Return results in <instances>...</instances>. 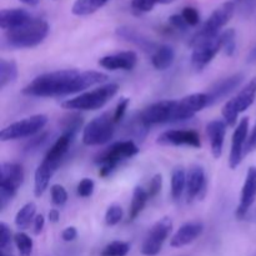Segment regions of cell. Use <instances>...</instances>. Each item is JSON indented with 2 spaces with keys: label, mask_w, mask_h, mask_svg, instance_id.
I'll list each match as a JSON object with an SVG mask.
<instances>
[{
  "label": "cell",
  "mask_w": 256,
  "mask_h": 256,
  "mask_svg": "<svg viewBox=\"0 0 256 256\" xmlns=\"http://www.w3.org/2000/svg\"><path fill=\"white\" fill-rule=\"evenodd\" d=\"M226 122L224 120H212L206 125V135L209 138L212 154L215 159H219L222 154L225 134H226Z\"/></svg>",
  "instance_id": "obj_21"
},
{
  "label": "cell",
  "mask_w": 256,
  "mask_h": 256,
  "mask_svg": "<svg viewBox=\"0 0 256 256\" xmlns=\"http://www.w3.org/2000/svg\"><path fill=\"white\" fill-rule=\"evenodd\" d=\"M204 232V225L199 222H190L182 225L170 240L172 248H182L194 242Z\"/></svg>",
  "instance_id": "obj_20"
},
{
  "label": "cell",
  "mask_w": 256,
  "mask_h": 256,
  "mask_svg": "<svg viewBox=\"0 0 256 256\" xmlns=\"http://www.w3.org/2000/svg\"><path fill=\"white\" fill-rule=\"evenodd\" d=\"M209 106V95L206 92H195L176 100L174 109V122L192 119L195 114Z\"/></svg>",
  "instance_id": "obj_11"
},
{
  "label": "cell",
  "mask_w": 256,
  "mask_h": 256,
  "mask_svg": "<svg viewBox=\"0 0 256 256\" xmlns=\"http://www.w3.org/2000/svg\"><path fill=\"white\" fill-rule=\"evenodd\" d=\"M235 12V4L232 2H225L220 6H218L212 12L206 22L202 25L199 30L194 34L190 40V46L194 48L195 45L205 42V40L216 38L222 34V29L230 22Z\"/></svg>",
  "instance_id": "obj_3"
},
{
  "label": "cell",
  "mask_w": 256,
  "mask_h": 256,
  "mask_svg": "<svg viewBox=\"0 0 256 256\" xmlns=\"http://www.w3.org/2000/svg\"><path fill=\"white\" fill-rule=\"evenodd\" d=\"M118 90H119L118 84L102 85V86L92 90V92H86L84 94H80L79 96L68 99L66 102H62V106L64 109L75 110V112L102 109L112 98L115 96Z\"/></svg>",
  "instance_id": "obj_4"
},
{
  "label": "cell",
  "mask_w": 256,
  "mask_h": 256,
  "mask_svg": "<svg viewBox=\"0 0 256 256\" xmlns=\"http://www.w3.org/2000/svg\"><path fill=\"white\" fill-rule=\"evenodd\" d=\"M72 140H74V136L62 132V134L55 140V142L52 145V148L48 150L46 155H45V159L52 160V162H62L65 154H66L68 150H69V146L70 144H72Z\"/></svg>",
  "instance_id": "obj_25"
},
{
  "label": "cell",
  "mask_w": 256,
  "mask_h": 256,
  "mask_svg": "<svg viewBox=\"0 0 256 256\" xmlns=\"http://www.w3.org/2000/svg\"><path fill=\"white\" fill-rule=\"evenodd\" d=\"M50 192H52V200L56 206H62L65 202H68V192L62 185H52L50 188Z\"/></svg>",
  "instance_id": "obj_38"
},
{
  "label": "cell",
  "mask_w": 256,
  "mask_h": 256,
  "mask_svg": "<svg viewBox=\"0 0 256 256\" xmlns=\"http://www.w3.org/2000/svg\"><path fill=\"white\" fill-rule=\"evenodd\" d=\"M12 242V232L5 222H0V250H6Z\"/></svg>",
  "instance_id": "obj_44"
},
{
  "label": "cell",
  "mask_w": 256,
  "mask_h": 256,
  "mask_svg": "<svg viewBox=\"0 0 256 256\" xmlns=\"http://www.w3.org/2000/svg\"><path fill=\"white\" fill-rule=\"evenodd\" d=\"M186 190V172L184 168L176 166L172 172V196L174 200H179L182 192Z\"/></svg>",
  "instance_id": "obj_29"
},
{
  "label": "cell",
  "mask_w": 256,
  "mask_h": 256,
  "mask_svg": "<svg viewBox=\"0 0 256 256\" xmlns=\"http://www.w3.org/2000/svg\"><path fill=\"white\" fill-rule=\"evenodd\" d=\"M248 132H249V119L244 118L240 120L239 125L235 129L232 135V150H230L229 156V166L230 169H236L242 162V156L245 155V148L248 142Z\"/></svg>",
  "instance_id": "obj_13"
},
{
  "label": "cell",
  "mask_w": 256,
  "mask_h": 256,
  "mask_svg": "<svg viewBox=\"0 0 256 256\" xmlns=\"http://www.w3.org/2000/svg\"><path fill=\"white\" fill-rule=\"evenodd\" d=\"M49 132H44V134H42L40 136H36L35 139H32V142L28 144L26 146V150H38L39 148H42V145H45L48 142V140H49Z\"/></svg>",
  "instance_id": "obj_46"
},
{
  "label": "cell",
  "mask_w": 256,
  "mask_h": 256,
  "mask_svg": "<svg viewBox=\"0 0 256 256\" xmlns=\"http://www.w3.org/2000/svg\"><path fill=\"white\" fill-rule=\"evenodd\" d=\"M82 122H84V120H82V115L78 114V112H72V114L62 118V122H60V126H62V132L75 138L78 132L82 129Z\"/></svg>",
  "instance_id": "obj_32"
},
{
  "label": "cell",
  "mask_w": 256,
  "mask_h": 256,
  "mask_svg": "<svg viewBox=\"0 0 256 256\" xmlns=\"http://www.w3.org/2000/svg\"><path fill=\"white\" fill-rule=\"evenodd\" d=\"M130 104V99L129 98H122L120 99V102H118L116 108L114 110V114H112V119H114L115 124L120 122L122 120V118L125 116V112H126L128 106Z\"/></svg>",
  "instance_id": "obj_43"
},
{
  "label": "cell",
  "mask_w": 256,
  "mask_h": 256,
  "mask_svg": "<svg viewBox=\"0 0 256 256\" xmlns=\"http://www.w3.org/2000/svg\"><path fill=\"white\" fill-rule=\"evenodd\" d=\"M138 62V55L136 52L132 50H128V52H116V54L105 55V56L100 58L99 65L104 69L108 70H125L129 72L136 66Z\"/></svg>",
  "instance_id": "obj_18"
},
{
  "label": "cell",
  "mask_w": 256,
  "mask_h": 256,
  "mask_svg": "<svg viewBox=\"0 0 256 256\" xmlns=\"http://www.w3.org/2000/svg\"><path fill=\"white\" fill-rule=\"evenodd\" d=\"M35 212H36V205L34 202H28L25 204L15 216V225L18 229L25 230L30 226L32 222L35 219Z\"/></svg>",
  "instance_id": "obj_30"
},
{
  "label": "cell",
  "mask_w": 256,
  "mask_h": 256,
  "mask_svg": "<svg viewBox=\"0 0 256 256\" xmlns=\"http://www.w3.org/2000/svg\"><path fill=\"white\" fill-rule=\"evenodd\" d=\"M109 0H75L72 12L76 16H88L102 9Z\"/></svg>",
  "instance_id": "obj_27"
},
{
  "label": "cell",
  "mask_w": 256,
  "mask_h": 256,
  "mask_svg": "<svg viewBox=\"0 0 256 256\" xmlns=\"http://www.w3.org/2000/svg\"><path fill=\"white\" fill-rule=\"evenodd\" d=\"M256 98V79H252L235 98H232L235 108L240 112H244L252 105Z\"/></svg>",
  "instance_id": "obj_24"
},
{
  "label": "cell",
  "mask_w": 256,
  "mask_h": 256,
  "mask_svg": "<svg viewBox=\"0 0 256 256\" xmlns=\"http://www.w3.org/2000/svg\"><path fill=\"white\" fill-rule=\"evenodd\" d=\"M62 162H52V160L45 159L42 162V164L38 166L35 172L34 178V194L36 198H40L45 192V190L49 186V182L52 180V175L56 172L58 168L60 166Z\"/></svg>",
  "instance_id": "obj_19"
},
{
  "label": "cell",
  "mask_w": 256,
  "mask_h": 256,
  "mask_svg": "<svg viewBox=\"0 0 256 256\" xmlns=\"http://www.w3.org/2000/svg\"><path fill=\"white\" fill-rule=\"evenodd\" d=\"M242 82H244V72H236L232 76L225 78V79L215 82L210 88L209 92H206L209 95V105L216 104L220 100L229 96L232 92H235L242 85Z\"/></svg>",
  "instance_id": "obj_16"
},
{
  "label": "cell",
  "mask_w": 256,
  "mask_h": 256,
  "mask_svg": "<svg viewBox=\"0 0 256 256\" xmlns=\"http://www.w3.org/2000/svg\"><path fill=\"white\" fill-rule=\"evenodd\" d=\"M172 230V222L170 218L165 216L158 220L148 232L142 246V252L145 256H156L162 250L165 240L169 238Z\"/></svg>",
  "instance_id": "obj_9"
},
{
  "label": "cell",
  "mask_w": 256,
  "mask_h": 256,
  "mask_svg": "<svg viewBox=\"0 0 256 256\" xmlns=\"http://www.w3.org/2000/svg\"><path fill=\"white\" fill-rule=\"evenodd\" d=\"M18 78L16 62L12 60H0V88L4 89L6 85L12 84Z\"/></svg>",
  "instance_id": "obj_31"
},
{
  "label": "cell",
  "mask_w": 256,
  "mask_h": 256,
  "mask_svg": "<svg viewBox=\"0 0 256 256\" xmlns=\"http://www.w3.org/2000/svg\"><path fill=\"white\" fill-rule=\"evenodd\" d=\"M20 2H22L24 4H28L30 5V6H35V5L39 2V0H20Z\"/></svg>",
  "instance_id": "obj_52"
},
{
  "label": "cell",
  "mask_w": 256,
  "mask_h": 256,
  "mask_svg": "<svg viewBox=\"0 0 256 256\" xmlns=\"http://www.w3.org/2000/svg\"><path fill=\"white\" fill-rule=\"evenodd\" d=\"M256 200V166L249 168L246 172V179H245L244 186L242 190V196H240L239 206L236 209V216L239 219L246 216L250 208Z\"/></svg>",
  "instance_id": "obj_17"
},
{
  "label": "cell",
  "mask_w": 256,
  "mask_h": 256,
  "mask_svg": "<svg viewBox=\"0 0 256 256\" xmlns=\"http://www.w3.org/2000/svg\"><path fill=\"white\" fill-rule=\"evenodd\" d=\"M48 34L49 24L45 20L34 18L22 26L5 32L4 45L12 49H30L44 42Z\"/></svg>",
  "instance_id": "obj_2"
},
{
  "label": "cell",
  "mask_w": 256,
  "mask_h": 256,
  "mask_svg": "<svg viewBox=\"0 0 256 256\" xmlns=\"http://www.w3.org/2000/svg\"><path fill=\"white\" fill-rule=\"evenodd\" d=\"M44 225H45V219L42 215H36L34 219V232L36 235H39L40 232H42L44 229Z\"/></svg>",
  "instance_id": "obj_49"
},
{
  "label": "cell",
  "mask_w": 256,
  "mask_h": 256,
  "mask_svg": "<svg viewBox=\"0 0 256 256\" xmlns=\"http://www.w3.org/2000/svg\"><path fill=\"white\" fill-rule=\"evenodd\" d=\"M172 2H174V0H158V4H169Z\"/></svg>",
  "instance_id": "obj_53"
},
{
  "label": "cell",
  "mask_w": 256,
  "mask_h": 256,
  "mask_svg": "<svg viewBox=\"0 0 256 256\" xmlns=\"http://www.w3.org/2000/svg\"><path fill=\"white\" fill-rule=\"evenodd\" d=\"M158 4V0H132V8L136 12H149Z\"/></svg>",
  "instance_id": "obj_41"
},
{
  "label": "cell",
  "mask_w": 256,
  "mask_h": 256,
  "mask_svg": "<svg viewBox=\"0 0 256 256\" xmlns=\"http://www.w3.org/2000/svg\"><path fill=\"white\" fill-rule=\"evenodd\" d=\"M256 150V124L254 126V129H252V135H250V138L248 139L246 142V148H245V154H248V152H252Z\"/></svg>",
  "instance_id": "obj_48"
},
{
  "label": "cell",
  "mask_w": 256,
  "mask_h": 256,
  "mask_svg": "<svg viewBox=\"0 0 256 256\" xmlns=\"http://www.w3.org/2000/svg\"><path fill=\"white\" fill-rule=\"evenodd\" d=\"M108 80V75L95 70L78 72L74 69L45 72L35 78L22 89V94L35 98L64 96L84 92Z\"/></svg>",
  "instance_id": "obj_1"
},
{
  "label": "cell",
  "mask_w": 256,
  "mask_h": 256,
  "mask_svg": "<svg viewBox=\"0 0 256 256\" xmlns=\"http://www.w3.org/2000/svg\"><path fill=\"white\" fill-rule=\"evenodd\" d=\"M0 176V209L4 210L24 182V169L16 162H2Z\"/></svg>",
  "instance_id": "obj_6"
},
{
  "label": "cell",
  "mask_w": 256,
  "mask_h": 256,
  "mask_svg": "<svg viewBox=\"0 0 256 256\" xmlns=\"http://www.w3.org/2000/svg\"><path fill=\"white\" fill-rule=\"evenodd\" d=\"M206 192V175L200 165H192L186 174V199L192 202L194 199L205 196Z\"/></svg>",
  "instance_id": "obj_15"
},
{
  "label": "cell",
  "mask_w": 256,
  "mask_h": 256,
  "mask_svg": "<svg viewBox=\"0 0 256 256\" xmlns=\"http://www.w3.org/2000/svg\"><path fill=\"white\" fill-rule=\"evenodd\" d=\"M130 250V245L125 242H112L102 249V256H126Z\"/></svg>",
  "instance_id": "obj_34"
},
{
  "label": "cell",
  "mask_w": 256,
  "mask_h": 256,
  "mask_svg": "<svg viewBox=\"0 0 256 256\" xmlns=\"http://www.w3.org/2000/svg\"><path fill=\"white\" fill-rule=\"evenodd\" d=\"M169 24L172 25L174 29L182 30V32H185V30L188 29V26H189V25L186 24V22L184 20V18L182 16V14L172 15V16L169 18Z\"/></svg>",
  "instance_id": "obj_45"
},
{
  "label": "cell",
  "mask_w": 256,
  "mask_h": 256,
  "mask_svg": "<svg viewBox=\"0 0 256 256\" xmlns=\"http://www.w3.org/2000/svg\"><path fill=\"white\" fill-rule=\"evenodd\" d=\"M175 60V52L169 45H159L152 55V64L156 70H166Z\"/></svg>",
  "instance_id": "obj_26"
},
{
  "label": "cell",
  "mask_w": 256,
  "mask_h": 256,
  "mask_svg": "<svg viewBox=\"0 0 256 256\" xmlns=\"http://www.w3.org/2000/svg\"><path fill=\"white\" fill-rule=\"evenodd\" d=\"M256 62V45L252 49V52L248 55V62Z\"/></svg>",
  "instance_id": "obj_51"
},
{
  "label": "cell",
  "mask_w": 256,
  "mask_h": 256,
  "mask_svg": "<svg viewBox=\"0 0 256 256\" xmlns=\"http://www.w3.org/2000/svg\"><path fill=\"white\" fill-rule=\"evenodd\" d=\"M115 32H116V35L120 39L125 40L128 42H132V44L140 48L142 52H148V54L152 55L155 52V50L158 49V46H159L154 42H152L149 38H146L144 34L139 32L138 30L132 29V28L119 26Z\"/></svg>",
  "instance_id": "obj_22"
},
{
  "label": "cell",
  "mask_w": 256,
  "mask_h": 256,
  "mask_svg": "<svg viewBox=\"0 0 256 256\" xmlns=\"http://www.w3.org/2000/svg\"><path fill=\"white\" fill-rule=\"evenodd\" d=\"M224 48V34L218 35L216 38L205 40L192 48V65L196 72H202L209 62H212L218 52Z\"/></svg>",
  "instance_id": "obj_10"
},
{
  "label": "cell",
  "mask_w": 256,
  "mask_h": 256,
  "mask_svg": "<svg viewBox=\"0 0 256 256\" xmlns=\"http://www.w3.org/2000/svg\"><path fill=\"white\" fill-rule=\"evenodd\" d=\"M122 219V209L119 205H110L105 214V222L108 226H115Z\"/></svg>",
  "instance_id": "obj_36"
},
{
  "label": "cell",
  "mask_w": 256,
  "mask_h": 256,
  "mask_svg": "<svg viewBox=\"0 0 256 256\" xmlns=\"http://www.w3.org/2000/svg\"><path fill=\"white\" fill-rule=\"evenodd\" d=\"M78 236V230L74 226H69L66 229H64V232H62V238L64 242H74Z\"/></svg>",
  "instance_id": "obj_47"
},
{
  "label": "cell",
  "mask_w": 256,
  "mask_h": 256,
  "mask_svg": "<svg viewBox=\"0 0 256 256\" xmlns=\"http://www.w3.org/2000/svg\"><path fill=\"white\" fill-rule=\"evenodd\" d=\"M0 256H14V255L6 252V250H0Z\"/></svg>",
  "instance_id": "obj_54"
},
{
  "label": "cell",
  "mask_w": 256,
  "mask_h": 256,
  "mask_svg": "<svg viewBox=\"0 0 256 256\" xmlns=\"http://www.w3.org/2000/svg\"><path fill=\"white\" fill-rule=\"evenodd\" d=\"M238 116H239V112L235 108L234 102L232 99L228 100L225 102L224 108H222V118H224V122H226V125L229 126H234L238 122Z\"/></svg>",
  "instance_id": "obj_35"
},
{
  "label": "cell",
  "mask_w": 256,
  "mask_h": 256,
  "mask_svg": "<svg viewBox=\"0 0 256 256\" xmlns=\"http://www.w3.org/2000/svg\"><path fill=\"white\" fill-rule=\"evenodd\" d=\"M236 2H245V0H236Z\"/></svg>",
  "instance_id": "obj_55"
},
{
  "label": "cell",
  "mask_w": 256,
  "mask_h": 256,
  "mask_svg": "<svg viewBox=\"0 0 256 256\" xmlns=\"http://www.w3.org/2000/svg\"><path fill=\"white\" fill-rule=\"evenodd\" d=\"M48 218H49V220L52 222H58L60 219V212L58 209H52L49 212V215H48Z\"/></svg>",
  "instance_id": "obj_50"
},
{
  "label": "cell",
  "mask_w": 256,
  "mask_h": 256,
  "mask_svg": "<svg viewBox=\"0 0 256 256\" xmlns=\"http://www.w3.org/2000/svg\"><path fill=\"white\" fill-rule=\"evenodd\" d=\"M182 16L184 18V20L186 22V24L189 26H196L200 22V15L195 8L192 6H186L182 9Z\"/></svg>",
  "instance_id": "obj_40"
},
{
  "label": "cell",
  "mask_w": 256,
  "mask_h": 256,
  "mask_svg": "<svg viewBox=\"0 0 256 256\" xmlns=\"http://www.w3.org/2000/svg\"><path fill=\"white\" fill-rule=\"evenodd\" d=\"M94 188H95L94 182H92V179L85 178V179H82V182L78 184V189H76L78 195L82 198L92 196V192H94Z\"/></svg>",
  "instance_id": "obj_42"
},
{
  "label": "cell",
  "mask_w": 256,
  "mask_h": 256,
  "mask_svg": "<svg viewBox=\"0 0 256 256\" xmlns=\"http://www.w3.org/2000/svg\"><path fill=\"white\" fill-rule=\"evenodd\" d=\"M158 144L172 145V146L200 148V135L195 130H168L158 138Z\"/></svg>",
  "instance_id": "obj_14"
},
{
  "label": "cell",
  "mask_w": 256,
  "mask_h": 256,
  "mask_svg": "<svg viewBox=\"0 0 256 256\" xmlns=\"http://www.w3.org/2000/svg\"><path fill=\"white\" fill-rule=\"evenodd\" d=\"M139 152V148L132 140H124L118 142L108 148L105 152L98 155L95 162L100 165L99 175L102 178H106L114 172L118 165L124 160L135 156Z\"/></svg>",
  "instance_id": "obj_5"
},
{
  "label": "cell",
  "mask_w": 256,
  "mask_h": 256,
  "mask_svg": "<svg viewBox=\"0 0 256 256\" xmlns=\"http://www.w3.org/2000/svg\"><path fill=\"white\" fill-rule=\"evenodd\" d=\"M32 19V14L24 9H2L0 12V26L4 32L22 26Z\"/></svg>",
  "instance_id": "obj_23"
},
{
  "label": "cell",
  "mask_w": 256,
  "mask_h": 256,
  "mask_svg": "<svg viewBox=\"0 0 256 256\" xmlns=\"http://www.w3.org/2000/svg\"><path fill=\"white\" fill-rule=\"evenodd\" d=\"M148 200H149V195H148L146 189L142 186H136L132 192V199L130 202L129 209V219L135 220L140 215V212L144 210L145 205H146Z\"/></svg>",
  "instance_id": "obj_28"
},
{
  "label": "cell",
  "mask_w": 256,
  "mask_h": 256,
  "mask_svg": "<svg viewBox=\"0 0 256 256\" xmlns=\"http://www.w3.org/2000/svg\"><path fill=\"white\" fill-rule=\"evenodd\" d=\"M162 174H155L154 176L152 178L149 182V186H148L146 192L148 195H149V199H154L159 195V192H162Z\"/></svg>",
  "instance_id": "obj_39"
},
{
  "label": "cell",
  "mask_w": 256,
  "mask_h": 256,
  "mask_svg": "<svg viewBox=\"0 0 256 256\" xmlns=\"http://www.w3.org/2000/svg\"><path fill=\"white\" fill-rule=\"evenodd\" d=\"M224 34V48L222 52H225L226 56H232L235 52V48H236V36H235L234 29H228L222 32Z\"/></svg>",
  "instance_id": "obj_37"
},
{
  "label": "cell",
  "mask_w": 256,
  "mask_h": 256,
  "mask_svg": "<svg viewBox=\"0 0 256 256\" xmlns=\"http://www.w3.org/2000/svg\"><path fill=\"white\" fill-rule=\"evenodd\" d=\"M46 124L48 116L44 114H36L25 118V119L12 122V124L4 128L0 132V140L2 142H10V140L30 138L38 134Z\"/></svg>",
  "instance_id": "obj_8"
},
{
  "label": "cell",
  "mask_w": 256,
  "mask_h": 256,
  "mask_svg": "<svg viewBox=\"0 0 256 256\" xmlns=\"http://www.w3.org/2000/svg\"><path fill=\"white\" fill-rule=\"evenodd\" d=\"M14 242L16 245V249L20 256H30L32 252V240L29 235L25 232H16L14 235Z\"/></svg>",
  "instance_id": "obj_33"
},
{
  "label": "cell",
  "mask_w": 256,
  "mask_h": 256,
  "mask_svg": "<svg viewBox=\"0 0 256 256\" xmlns=\"http://www.w3.org/2000/svg\"><path fill=\"white\" fill-rule=\"evenodd\" d=\"M176 100H162L148 106L139 118L148 126L174 122V109Z\"/></svg>",
  "instance_id": "obj_12"
},
{
  "label": "cell",
  "mask_w": 256,
  "mask_h": 256,
  "mask_svg": "<svg viewBox=\"0 0 256 256\" xmlns=\"http://www.w3.org/2000/svg\"><path fill=\"white\" fill-rule=\"evenodd\" d=\"M115 132V122L110 112H104L92 119L82 132V142L88 146L104 145L112 138Z\"/></svg>",
  "instance_id": "obj_7"
}]
</instances>
